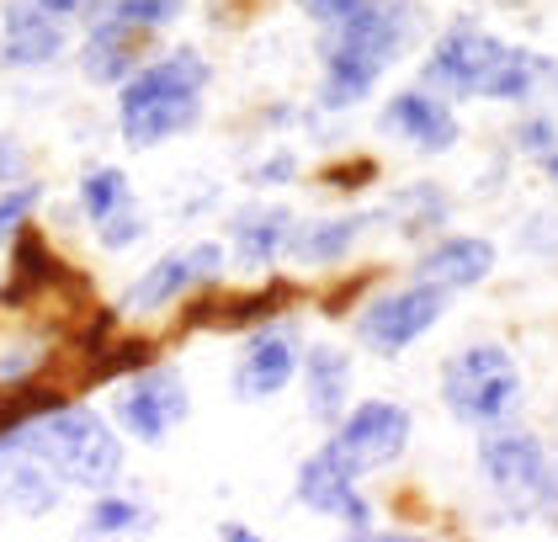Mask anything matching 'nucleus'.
<instances>
[{
	"label": "nucleus",
	"mask_w": 558,
	"mask_h": 542,
	"mask_svg": "<svg viewBox=\"0 0 558 542\" xmlns=\"http://www.w3.org/2000/svg\"><path fill=\"white\" fill-rule=\"evenodd\" d=\"M410 38V5L404 0H362L341 27H325V75H319V107L345 112L373 96L384 70L399 59Z\"/></svg>",
	"instance_id": "f257e3e1"
},
{
	"label": "nucleus",
	"mask_w": 558,
	"mask_h": 542,
	"mask_svg": "<svg viewBox=\"0 0 558 542\" xmlns=\"http://www.w3.org/2000/svg\"><path fill=\"white\" fill-rule=\"evenodd\" d=\"M5 436H16L64 484H81V490H112L118 473H123V442L112 436V425L90 405L59 399V405H48L38 415H27L22 425H11Z\"/></svg>",
	"instance_id": "f03ea898"
},
{
	"label": "nucleus",
	"mask_w": 558,
	"mask_h": 542,
	"mask_svg": "<svg viewBox=\"0 0 558 542\" xmlns=\"http://www.w3.org/2000/svg\"><path fill=\"white\" fill-rule=\"evenodd\" d=\"M441 405L473 431H495L521 410V368L506 346H463L441 368Z\"/></svg>",
	"instance_id": "7ed1b4c3"
},
{
	"label": "nucleus",
	"mask_w": 558,
	"mask_h": 542,
	"mask_svg": "<svg viewBox=\"0 0 558 542\" xmlns=\"http://www.w3.org/2000/svg\"><path fill=\"white\" fill-rule=\"evenodd\" d=\"M441 314H447V288H436V282H421V277H415L410 288H393V292L367 298L362 314H356V335H362L367 351L399 357V351L415 346L430 325H441Z\"/></svg>",
	"instance_id": "20e7f679"
},
{
	"label": "nucleus",
	"mask_w": 558,
	"mask_h": 542,
	"mask_svg": "<svg viewBox=\"0 0 558 542\" xmlns=\"http://www.w3.org/2000/svg\"><path fill=\"white\" fill-rule=\"evenodd\" d=\"M112 415H118V425H123L129 436H138L144 447H160V442L171 436V425H181V420L192 415L186 377L171 373V368H160V362L138 368V373L123 383Z\"/></svg>",
	"instance_id": "39448f33"
},
{
	"label": "nucleus",
	"mask_w": 558,
	"mask_h": 542,
	"mask_svg": "<svg viewBox=\"0 0 558 542\" xmlns=\"http://www.w3.org/2000/svg\"><path fill=\"white\" fill-rule=\"evenodd\" d=\"M223 245L214 240H197V245H186V251H171L160 255L138 282H133L123 298H118V309H123V320L129 314H160V309H171L181 303L192 288H203V282H218L223 277Z\"/></svg>",
	"instance_id": "423d86ee"
},
{
	"label": "nucleus",
	"mask_w": 558,
	"mask_h": 542,
	"mask_svg": "<svg viewBox=\"0 0 558 542\" xmlns=\"http://www.w3.org/2000/svg\"><path fill=\"white\" fill-rule=\"evenodd\" d=\"M478 468L489 479L495 495H506L511 505H543V490H548V468L554 458L543 453V442L532 431H489L478 442Z\"/></svg>",
	"instance_id": "0eeeda50"
},
{
	"label": "nucleus",
	"mask_w": 558,
	"mask_h": 542,
	"mask_svg": "<svg viewBox=\"0 0 558 542\" xmlns=\"http://www.w3.org/2000/svg\"><path fill=\"white\" fill-rule=\"evenodd\" d=\"M500 59H506V43L495 38V33H484V27H473V22H458V27H447V33L436 38V48H430L426 85L447 91V96H478Z\"/></svg>",
	"instance_id": "6e6552de"
},
{
	"label": "nucleus",
	"mask_w": 558,
	"mask_h": 542,
	"mask_svg": "<svg viewBox=\"0 0 558 542\" xmlns=\"http://www.w3.org/2000/svg\"><path fill=\"white\" fill-rule=\"evenodd\" d=\"M303 373V346L293 325H260L251 346L234 362V399L240 405H266L277 399L293 377Z\"/></svg>",
	"instance_id": "1a4fd4ad"
},
{
	"label": "nucleus",
	"mask_w": 558,
	"mask_h": 542,
	"mask_svg": "<svg viewBox=\"0 0 558 542\" xmlns=\"http://www.w3.org/2000/svg\"><path fill=\"white\" fill-rule=\"evenodd\" d=\"M336 447H341L362 473L388 468V462L404 458V447H410V410L393 405V399H367V405H356V410L336 425Z\"/></svg>",
	"instance_id": "9d476101"
},
{
	"label": "nucleus",
	"mask_w": 558,
	"mask_h": 542,
	"mask_svg": "<svg viewBox=\"0 0 558 542\" xmlns=\"http://www.w3.org/2000/svg\"><path fill=\"white\" fill-rule=\"evenodd\" d=\"M64 27L44 0H11L5 5V33H0V64L5 70H44L64 53Z\"/></svg>",
	"instance_id": "9b49d317"
},
{
	"label": "nucleus",
	"mask_w": 558,
	"mask_h": 542,
	"mask_svg": "<svg viewBox=\"0 0 558 542\" xmlns=\"http://www.w3.org/2000/svg\"><path fill=\"white\" fill-rule=\"evenodd\" d=\"M59 473L38 453H27L16 436H0V510L38 521L59 505Z\"/></svg>",
	"instance_id": "f8f14e48"
},
{
	"label": "nucleus",
	"mask_w": 558,
	"mask_h": 542,
	"mask_svg": "<svg viewBox=\"0 0 558 542\" xmlns=\"http://www.w3.org/2000/svg\"><path fill=\"white\" fill-rule=\"evenodd\" d=\"M208 81H214V70H208V59H203L197 48H171L166 59L138 64L129 81L118 85V91H123V96H118V112H133V107H144V101H160V96L208 91Z\"/></svg>",
	"instance_id": "ddd939ff"
},
{
	"label": "nucleus",
	"mask_w": 558,
	"mask_h": 542,
	"mask_svg": "<svg viewBox=\"0 0 558 542\" xmlns=\"http://www.w3.org/2000/svg\"><path fill=\"white\" fill-rule=\"evenodd\" d=\"M293 213L288 208H240L229 218V245H234V266L251 272V277H266L277 266V255H288V240H293Z\"/></svg>",
	"instance_id": "4468645a"
},
{
	"label": "nucleus",
	"mask_w": 558,
	"mask_h": 542,
	"mask_svg": "<svg viewBox=\"0 0 558 542\" xmlns=\"http://www.w3.org/2000/svg\"><path fill=\"white\" fill-rule=\"evenodd\" d=\"M384 128L388 133H404V138H410L415 149H426V155H441V149L458 144L452 107H447L441 96H430V91H399L384 107Z\"/></svg>",
	"instance_id": "2eb2a0df"
},
{
	"label": "nucleus",
	"mask_w": 558,
	"mask_h": 542,
	"mask_svg": "<svg viewBox=\"0 0 558 542\" xmlns=\"http://www.w3.org/2000/svg\"><path fill=\"white\" fill-rule=\"evenodd\" d=\"M356 479H362V468L345 458L341 447H336V436L319 447V453H308L299 468V505L308 510H325V516H341L351 495H362L356 490Z\"/></svg>",
	"instance_id": "dca6fc26"
},
{
	"label": "nucleus",
	"mask_w": 558,
	"mask_h": 542,
	"mask_svg": "<svg viewBox=\"0 0 558 542\" xmlns=\"http://www.w3.org/2000/svg\"><path fill=\"white\" fill-rule=\"evenodd\" d=\"M303 405L319 425H341L351 405V357L341 346H308L303 351Z\"/></svg>",
	"instance_id": "f3484780"
},
{
	"label": "nucleus",
	"mask_w": 558,
	"mask_h": 542,
	"mask_svg": "<svg viewBox=\"0 0 558 542\" xmlns=\"http://www.w3.org/2000/svg\"><path fill=\"white\" fill-rule=\"evenodd\" d=\"M489 272H495V245H489V240H478V234L436 240V245L421 255V266H415V277H421V282H436V288H447V292L478 288Z\"/></svg>",
	"instance_id": "a211bd4d"
},
{
	"label": "nucleus",
	"mask_w": 558,
	"mask_h": 542,
	"mask_svg": "<svg viewBox=\"0 0 558 542\" xmlns=\"http://www.w3.org/2000/svg\"><path fill=\"white\" fill-rule=\"evenodd\" d=\"M203 118V91L192 96H160V101H144L133 112H118V128H123V144L129 149H160L166 138L197 128Z\"/></svg>",
	"instance_id": "6ab92c4d"
},
{
	"label": "nucleus",
	"mask_w": 558,
	"mask_h": 542,
	"mask_svg": "<svg viewBox=\"0 0 558 542\" xmlns=\"http://www.w3.org/2000/svg\"><path fill=\"white\" fill-rule=\"evenodd\" d=\"M384 213H341V218H319V224H299L293 240H288V255L299 266H336L341 255H351V245L378 224Z\"/></svg>",
	"instance_id": "aec40b11"
},
{
	"label": "nucleus",
	"mask_w": 558,
	"mask_h": 542,
	"mask_svg": "<svg viewBox=\"0 0 558 542\" xmlns=\"http://www.w3.org/2000/svg\"><path fill=\"white\" fill-rule=\"evenodd\" d=\"M133 27L123 22H112V16H101V22H90L86 33V53H81V70H86V81L96 85H123L138 70V53H133Z\"/></svg>",
	"instance_id": "412c9836"
},
{
	"label": "nucleus",
	"mask_w": 558,
	"mask_h": 542,
	"mask_svg": "<svg viewBox=\"0 0 558 542\" xmlns=\"http://www.w3.org/2000/svg\"><path fill=\"white\" fill-rule=\"evenodd\" d=\"M64 277V261L44 245V234L38 229H16V245H11V288L0 292V303H22V298H33V292L53 288Z\"/></svg>",
	"instance_id": "4be33fe9"
},
{
	"label": "nucleus",
	"mask_w": 558,
	"mask_h": 542,
	"mask_svg": "<svg viewBox=\"0 0 558 542\" xmlns=\"http://www.w3.org/2000/svg\"><path fill=\"white\" fill-rule=\"evenodd\" d=\"M543 75H554L548 59H537V53H526V48H506V59L495 64V75L484 81L478 96H489V101H526Z\"/></svg>",
	"instance_id": "5701e85b"
},
{
	"label": "nucleus",
	"mask_w": 558,
	"mask_h": 542,
	"mask_svg": "<svg viewBox=\"0 0 558 542\" xmlns=\"http://www.w3.org/2000/svg\"><path fill=\"white\" fill-rule=\"evenodd\" d=\"M293 292L282 288V282H271L266 292H251V298H223V303H208V309H197V320L203 325H223V330H240V325H266L282 303H288Z\"/></svg>",
	"instance_id": "b1692460"
},
{
	"label": "nucleus",
	"mask_w": 558,
	"mask_h": 542,
	"mask_svg": "<svg viewBox=\"0 0 558 542\" xmlns=\"http://www.w3.org/2000/svg\"><path fill=\"white\" fill-rule=\"evenodd\" d=\"M75 203L86 213V224H107L118 208H129V176L118 166H96L81 176V192H75Z\"/></svg>",
	"instance_id": "393cba45"
},
{
	"label": "nucleus",
	"mask_w": 558,
	"mask_h": 542,
	"mask_svg": "<svg viewBox=\"0 0 558 542\" xmlns=\"http://www.w3.org/2000/svg\"><path fill=\"white\" fill-rule=\"evenodd\" d=\"M155 527V516L144 510L138 501H118V495H107V501L90 505L86 516V538H133V532H149Z\"/></svg>",
	"instance_id": "a878e982"
},
{
	"label": "nucleus",
	"mask_w": 558,
	"mask_h": 542,
	"mask_svg": "<svg viewBox=\"0 0 558 542\" xmlns=\"http://www.w3.org/2000/svg\"><path fill=\"white\" fill-rule=\"evenodd\" d=\"M181 5L186 0H101L96 22L112 16V22H123L133 33H160V27H171L175 16H181Z\"/></svg>",
	"instance_id": "bb28decb"
},
{
	"label": "nucleus",
	"mask_w": 558,
	"mask_h": 542,
	"mask_svg": "<svg viewBox=\"0 0 558 542\" xmlns=\"http://www.w3.org/2000/svg\"><path fill=\"white\" fill-rule=\"evenodd\" d=\"M384 213L388 218H393V213L404 218V234H426V229H436V224L447 218V197H441L436 186H410V192H399Z\"/></svg>",
	"instance_id": "cd10ccee"
},
{
	"label": "nucleus",
	"mask_w": 558,
	"mask_h": 542,
	"mask_svg": "<svg viewBox=\"0 0 558 542\" xmlns=\"http://www.w3.org/2000/svg\"><path fill=\"white\" fill-rule=\"evenodd\" d=\"M149 351H155L149 340H118V346H107V351L90 357L86 377L107 383V377H118V373H138V368H149Z\"/></svg>",
	"instance_id": "c85d7f7f"
},
{
	"label": "nucleus",
	"mask_w": 558,
	"mask_h": 542,
	"mask_svg": "<svg viewBox=\"0 0 558 542\" xmlns=\"http://www.w3.org/2000/svg\"><path fill=\"white\" fill-rule=\"evenodd\" d=\"M44 362H48L44 340H5V346H0V388L33 383V377L44 373Z\"/></svg>",
	"instance_id": "c756f323"
},
{
	"label": "nucleus",
	"mask_w": 558,
	"mask_h": 542,
	"mask_svg": "<svg viewBox=\"0 0 558 542\" xmlns=\"http://www.w3.org/2000/svg\"><path fill=\"white\" fill-rule=\"evenodd\" d=\"M44 203V186L38 181H16V186H0V240L5 234H16L27 218H33V208Z\"/></svg>",
	"instance_id": "7c9ffc66"
},
{
	"label": "nucleus",
	"mask_w": 558,
	"mask_h": 542,
	"mask_svg": "<svg viewBox=\"0 0 558 542\" xmlns=\"http://www.w3.org/2000/svg\"><path fill=\"white\" fill-rule=\"evenodd\" d=\"M144 229H149V224H144V213L129 203V208L112 213L107 224H96V240H101V251H129V245L144 240Z\"/></svg>",
	"instance_id": "2f4dec72"
},
{
	"label": "nucleus",
	"mask_w": 558,
	"mask_h": 542,
	"mask_svg": "<svg viewBox=\"0 0 558 542\" xmlns=\"http://www.w3.org/2000/svg\"><path fill=\"white\" fill-rule=\"evenodd\" d=\"M299 176V155L293 149H277V155H266L256 166V186H288Z\"/></svg>",
	"instance_id": "473e14b6"
},
{
	"label": "nucleus",
	"mask_w": 558,
	"mask_h": 542,
	"mask_svg": "<svg viewBox=\"0 0 558 542\" xmlns=\"http://www.w3.org/2000/svg\"><path fill=\"white\" fill-rule=\"evenodd\" d=\"M515 144H521L526 155H537V160H543V155H548V149L558 144V128L548 123V118H532V123L515 128Z\"/></svg>",
	"instance_id": "72a5a7b5"
},
{
	"label": "nucleus",
	"mask_w": 558,
	"mask_h": 542,
	"mask_svg": "<svg viewBox=\"0 0 558 542\" xmlns=\"http://www.w3.org/2000/svg\"><path fill=\"white\" fill-rule=\"evenodd\" d=\"M27 149L11 138V133H0V186H16V181H27Z\"/></svg>",
	"instance_id": "f704fd0d"
},
{
	"label": "nucleus",
	"mask_w": 558,
	"mask_h": 542,
	"mask_svg": "<svg viewBox=\"0 0 558 542\" xmlns=\"http://www.w3.org/2000/svg\"><path fill=\"white\" fill-rule=\"evenodd\" d=\"M299 5L314 16V22H319V27H341V22L356 11V5H362V0H299Z\"/></svg>",
	"instance_id": "c9c22d12"
},
{
	"label": "nucleus",
	"mask_w": 558,
	"mask_h": 542,
	"mask_svg": "<svg viewBox=\"0 0 558 542\" xmlns=\"http://www.w3.org/2000/svg\"><path fill=\"white\" fill-rule=\"evenodd\" d=\"M362 176H373V160H356V166L325 170V186H336V192H356V186H367Z\"/></svg>",
	"instance_id": "e433bc0d"
},
{
	"label": "nucleus",
	"mask_w": 558,
	"mask_h": 542,
	"mask_svg": "<svg viewBox=\"0 0 558 542\" xmlns=\"http://www.w3.org/2000/svg\"><path fill=\"white\" fill-rule=\"evenodd\" d=\"M218 538L223 542H256V532H251V527H240V521H223V527H218Z\"/></svg>",
	"instance_id": "4c0bfd02"
},
{
	"label": "nucleus",
	"mask_w": 558,
	"mask_h": 542,
	"mask_svg": "<svg viewBox=\"0 0 558 542\" xmlns=\"http://www.w3.org/2000/svg\"><path fill=\"white\" fill-rule=\"evenodd\" d=\"M543 505H548V510H558V458H554V468H548V490H543Z\"/></svg>",
	"instance_id": "58836bf2"
},
{
	"label": "nucleus",
	"mask_w": 558,
	"mask_h": 542,
	"mask_svg": "<svg viewBox=\"0 0 558 542\" xmlns=\"http://www.w3.org/2000/svg\"><path fill=\"white\" fill-rule=\"evenodd\" d=\"M44 5L53 11V16H75V11H81L86 0H44Z\"/></svg>",
	"instance_id": "ea45409f"
},
{
	"label": "nucleus",
	"mask_w": 558,
	"mask_h": 542,
	"mask_svg": "<svg viewBox=\"0 0 558 542\" xmlns=\"http://www.w3.org/2000/svg\"><path fill=\"white\" fill-rule=\"evenodd\" d=\"M543 170H548V181H554V186H558V144H554V149H548V155H543Z\"/></svg>",
	"instance_id": "a19ab883"
}]
</instances>
